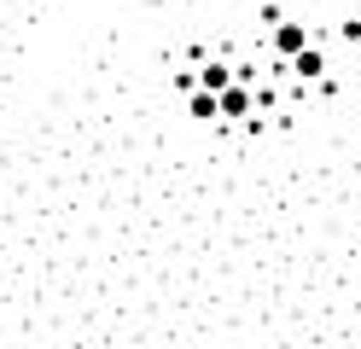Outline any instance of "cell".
I'll return each mask as SVG.
<instances>
[{
	"instance_id": "277c9868",
	"label": "cell",
	"mask_w": 361,
	"mask_h": 349,
	"mask_svg": "<svg viewBox=\"0 0 361 349\" xmlns=\"http://www.w3.org/2000/svg\"><path fill=\"white\" fill-rule=\"evenodd\" d=\"M187 99H192V116H198V123H216V116H221L216 87H187Z\"/></svg>"
},
{
	"instance_id": "7a4b0ae2",
	"label": "cell",
	"mask_w": 361,
	"mask_h": 349,
	"mask_svg": "<svg viewBox=\"0 0 361 349\" xmlns=\"http://www.w3.org/2000/svg\"><path fill=\"white\" fill-rule=\"evenodd\" d=\"M286 70H291L298 82H326V59L314 53V47H303V53H291V59H286Z\"/></svg>"
},
{
	"instance_id": "6da1fadb",
	"label": "cell",
	"mask_w": 361,
	"mask_h": 349,
	"mask_svg": "<svg viewBox=\"0 0 361 349\" xmlns=\"http://www.w3.org/2000/svg\"><path fill=\"white\" fill-rule=\"evenodd\" d=\"M216 99H221V116H233V123H239V116H251V105H257V93H251V82H228V87H221L216 93Z\"/></svg>"
},
{
	"instance_id": "3957f363",
	"label": "cell",
	"mask_w": 361,
	"mask_h": 349,
	"mask_svg": "<svg viewBox=\"0 0 361 349\" xmlns=\"http://www.w3.org/2000/svg\"><path fill=\"white\" fill-rule=\"evenodd\" d=\"M274 47H280V59L303 53V47H309V30H303V23H274Z\"/></svg>"
},
{
	"instance_id": "5b68a950",
	"label": "cell",
	"mask_w": 361,
	"mask_h": 349,
	"mask_svg": "<svg viewBox=\"0 0 361 349\" xmlns=\"http://www.w3.org/2000/svg\"><path fill=\"white\" fill-rule=\"evenodd\" d=\"M233 76H239V64H221V59H216V64H204V70H198V87H216V93H221Z\"/></svg>"
}]
</instances>
